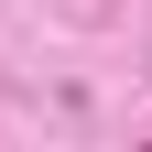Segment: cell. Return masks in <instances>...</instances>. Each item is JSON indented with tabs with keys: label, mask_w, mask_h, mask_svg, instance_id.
I'll use <instances>...</instances> for the list:
<instances>
[]
</instances>
